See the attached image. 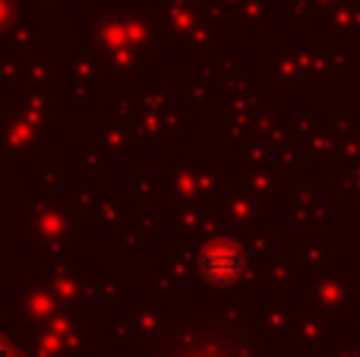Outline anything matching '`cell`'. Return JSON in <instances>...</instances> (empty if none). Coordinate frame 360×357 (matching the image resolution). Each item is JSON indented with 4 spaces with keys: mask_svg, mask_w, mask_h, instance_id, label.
<instances>
[{
    "mask_svg": "<svg viewBox=\"0 0 360 357\" xmlns=\"http://www.w3.org/2000/svg\"><path fill=\"white\" fill-rule=\"evenodd\" d=\"M243 266H247L243 250L234 244H228V240H218V244L205 247L202 257H199V272H202V278L209 285H215V288L234 285L237 278H240Z\"/></svg>",
    "mask_w": 360,
    "mask_h": 357,
    "instance_id": "1",
    "label": "cell"
},
{
    "mask_svg": "<svg viewBox=\"0 0 360 357\" xmlns=\"http://www.w3.org/2000/svg\"><path fill=\"white\" fill-rule=\"evenodd\" d=\"M0 357H13V354H10V351H6V348H4V345H0Z\"/></svg>",
    "mask_w": 360,
    "mask_h": 357,
    "instance_id": "2",
    "label": "cell"
}]
</instances>
